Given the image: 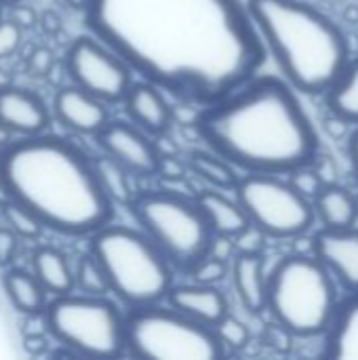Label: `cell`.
<instances>
[{"label": "cell", "mask_w": 358, "mask_h": 360, "mask_svg": "<svg viewBox=\"0 0 358 360\" xmlns=\"http://www.w3.org/2000/svg\"><path fill=\"white\" fill-rule=\"evenodd\" d=\"M84 23L139 78L196 108L230 95L268 59L243 0H89Z\"/></svg>", "instance_id": "1"}, {"label": "cell", "mask_w": 358, "mask_h": 360, "mask_svg": "<svg viewBox=\"0 0 358 360\" xmlns=\"http://www.w3.org/2000/svg\"><path fill=\"white\" fill-rule=\"evenodd\" d=\"M192 129L243 173L289 175L321 154L319 131L298 91L274 74H255L230 95L198 108Z\"/></svg>", "instance_id": "2"}, {"label": "cell", "mask_w": 358, "mask_h": 360, "mask_svg": "<svg viewBox=\"0 0 358 360\" xmlns=\"http://www.w3.org/2000/svg\"><path fill=\"white\" fill-rule=\"evenodd\" d=\"M11 198L30 209L46 230L91 236L114 219V202L103 192L93 158L55 135L11 141L0 160Z\"/></svg>", "instance_id": "3"}, {"label": "cell", "mask_w": 358, "mask_h": 360, "mask_svg": "<svg viewBox=\"0 0 358 360\" xmlns=\"http://www.w3.org/2000/svg\"><path fill=\"white\" fill-rule=\"evenodd\" d=\"M268 55L283 78L306 95H325L350 61L340 25L304 0H247Z\"/></svg>", "instance_id": "4"}, {"label": "cell", "mask_w": 358, "mask_h": 360, "mask_svg": "<svg viewBox=\"0 0 358 360\" xmlns=\"http://www.w3.org/2000/svg\"><path fill=\"white\" fill-rule=\"evenodd\" d=\"M338 287L314 253L285 255L268 270L266 312L293 338H323L342 300Z\"/></svg>", "instance_id": "5"}, {"label": "cell", "mask_w": 358, "mask_h": 360, "mask_svg": "<svg viewBox=\"0 0 358 360\" xmlns=\"http://www.w3.org/2000/svg\"><path fill=\"white\" fill-rule=\"evenodd\" d=\"M89 251L101 264L110 293L129 310L167 300L175 268L141 228L108 224L91 234Z\"/></svg>", "instance_id": "6"}, {"label": "cell", "mask_w": 358, "mask_h": 360, "mask_svg": "<svg viewBox=\"0 0 358 360\" xmlns=\"http://www.w3.org/2000/svg\"><path fill=\"white\" fill-rule=\"evenodd\" d=\"M129 209L175 272L188 276L209 255L215 232L196 200L171 190H148L137 192Z\"/></svg>", "instance_id": "7"}, {"label": "cell", "mask_w": 358, "mask_h": 360, "mask_svg": "<svg viewBox=\"0 0 358 360\" xmlns=\"http://www.w3.org/2000/svg\"><path fill=\"white\" fill-rule=\"evenodd\" d=\"M127 354L141 360H217L226 356L213 327L160 304L124 314Z\"/></svg>", "instance_id": "8"}, {"label": "cell", "mask_w": 358, "mask_h": 360, "mask_svg": "<svg viewBox=\"0 0 358 360\" xmlns=\"http://www.w3.org/2000/svg\"><path fill=\"white\" fill-rule=\"evenodd\" d=\"M44 325L46 331L74 354L116 359L127 352L124 314L106 295H59L49 302Z\"/></svg>", "instance_id": "9"}, {"label": "cell", "mask_w": 358, "mask_h": 360, "mask_svg": "<svg viewBox=\"0 0 358 360\" xmlns=\"http://www.w3.org/2000/svg\"><path fill=\"white\" fill-rule=\"evenodd\" d=\"M232 194L247 213L249 224L266 238H298L314 226V202L287 175L245 173Z\"/></svg>", "instance_id": "10"}, {"label": "cell", "mask_w": 358, "mask_h": 360, "mask_svg": "<svg viewBox=\"0 0 358 360\" xmlns=\"http://www.w3.org/2000/svg\"><path fill=\"white\" fill-rule=\"evenodd\" d=\"M65 72L72 84L99 97L108 105L122 103L133 80L129 63L106 42L91 36L76 38L65 53Z\"/></svg>", "instance_id": "11"}, {"label": "cell", "mask_w": 358, "mask_h": 360, "mask_svg": "<svg viewBox=\"0 0 358 360\" xmlns=\"http://www.w3.org/2000/svg\"><path fill=\"white\" fill-rule=\"evenodd\" d=\"M95 139L103 154L118 160L135 177H152L160 173V148L152 141V135L135 127L131 120H108Z\"/></svg>", "instance_id": "12"}, {"label": "cell", "mask_w": 358, "mask_h": 360, "mask_svg": "<svg viewBox=\"0 0 358 360\" xmlns=\"http://www.w3.org/2000/svg\"><path fill=\"white\" fill-rule=\"evenodd\" d=\"M312 253L327 266L346 293H358V228H321L312 238Z\"/></svg>", "instance_id": "13"}, {"label": "cell", "mask_w": 358, "mask_h": 360, "mask_svg": "<svg viewBox=\"0 0 358 360\" xmlns=\"http://www.w3.org/2000/svg\"><path fill=\"white\" fill-rule=\"evenodd\" d=\"M53 114L65 129L78 135H97L110 120L108 103L76 84L57 89Z\"/></svg>", "instance_id": "14"}, {"label": "cell", "mask_w": 358, "mask_h": 360, "mask_svg": "<svg viewBox=\"0 0 358 360\" xmlns=\"http://www.w3.org/2000/svg\"><path fill=\"white\" fill-rule=\"evenodd\" d=\"M0 122L11 135L34 137L49 129L51 112L36 93L8 84L0 89Z\"/></svg>", "instance_id": "15"}, {"label": "cell", "mask_w": 358, "mask_h": 360, "mask_svg": "<svg viewBox=\"0 0 358 360\" xmlns=\"http://www.w3.org/2000/svg\"><path fill=\"white\" fill-rule=\"evenodd\" d=\"M122 103L129 120L152 137L165 135L173 124V110L167 93L143 78L131 84Z\"/></svg>", "instance_id": "16"}, {"label": "cell", "mask_w": 358, "mask_h": 360, "mask_svg": "<svg viewBox=\"0 0 358 360\" xmlns=\"http://www.w3.org/2000/svg\"><path fill=\"white\" fill-rule=\"evenodd\" d=\"M167 304L209 327H215L226 314H230L228 297L219 287L200 285L194 281L188 285H173L167 295Z\"/></svg>", "instance_id": "17"}, {"label": "cell", "mask_w": 358, "mask_h": 360, "mask_svg": "<svg viewBox=\"0 0 358 360\" xmlns=\"http://www.w3.org/2000/svg\"><path fill=\"white\" fill-rule=\"evenodd\" d=\"M230 278H232L234 293L247 312L251 314L266 312L268 270L262 251H238L236 257L232 259Z\"/></svg>", "instance_id": "18"}, {"label": "cell", "mask_w": 358, "mask_h": 360, "mask_svg": "<svg viewBox=\"0 0 358 360\" xmlns=\"http://www.w3.org/2000/svg\"><path fill=\"white\" fill-rule=\"evenodd\" d=\"M323 354L333 360H358V293L340 300L331 327L323 335Z\"/></svg>", "instance_id": "19"}, {"label": "cell", "mask_w": 358, "mask_h": 360, "mask_svg": "<svg viewBox=\"0 0 358 360\" xmlns=\"http://www.w3.org/2000/svg\"><path fill=\"white\" fill-rule=\"evenodd\" d=\"M194 200L200 207V211L205 213V217L215 234L238 238L241 234H245L251 228L249 217L243 211L236 196H228L224 190L207 188V190L198 192Z\"/></svg>", "instance_id": "20"}, {"label": "cell", "mask_w": 358, "mask_h": 360, "mask_svg": "<svg viewBox=\"0 0 358 360\" xmlns=\"http://www.w3.org/2000/svg\"><path fill=\"white\" fill-rule=\"evenodd\" d=\"M314 211L323 228L340 230L357 226L358 221V198L340 184H327L317 194Z\"/></svg>", "instance_id": "21"}, {"label": "cell", "mask_w": 358, "mask_h": 360, "mask_svg": "<svg viewBox=\"0 0 358 360\" xmlns=\"http://www.w3.org/2000/svg\"><path fill=\"white\" fill-rule=\"evenodd\" d=\"M32 272L38 276L49 295L59 297L76 291L74 268L68 257L53 247H38L32 255Z\"/></svg>", "instance_id": "22"}, {"label": "cell", "mask_w": 358, "mask_h": 360, "mask_svg": "<svg viewBox=\"0 0 358 360\" xmlns=\"http://www.w3.org/2000/svg\"><path fill=\"white\" fill-rule=\"evenodd\" d=\"M2 287L11 304L21 312V314H44L49 302H46V289L38 281L34 272L21 270V268H11L2 276Z\"/></svg>", "instance_id": "23"}, {"label": "cell", "mask_w": 358, "mask_h": 360, "mask_svg": "<svg viewBox=\"0 0 358 360\" xmlns=\"http://www.w3.org/2000/svg\"><path fill=\"white\" fill-rule=\"evenodd\" d=\"M186 167L190 173H194L198 179H203L209 188L224 190V192H234L241 175L238 169L219 156L213 150H190L186 158Z\"/></svg>", "instance_id": "24"}, {"label": "cell", "mask_w": 358, "mask_h": 360, "mask_svg": "<svg viewBox=\"0 0 358 360\" xmlns=\"http://www.w3.org/2000/svg\"><path fill=\"white\" fill-rule=\"evenodd\" d=\"M329 114L358 127V57H350L338 80L325 93Z\"/></svg>", "instance_id": "25"}, {"label": "cell", "mask_w": 358, "mask_h": 360, "mask_svg": "<svg viewBox=\"0 0 358 360\" xmlns=\"http://www.w3.org/2000/svg\"><path fill=\"white\" fill-rule=\"evenodd\" d=\"M93 165H95L97 179H99L103 192L112 198V202L129 207L137 196V192L133 188V177L135 175L127 167H122L118 160L108 156V154H101V156L93 158Z\"/></svg>", "instance_id": "26"}, {"label": "cell", "mask_w": 358, "mask_h": 360, "mask_svg": "<svg viewBox=\"0 0 358 360\" xmlns=\"http://www.w3.org/2000/svg\"><path fill=\"white\" fill-rule=\"evenodd\" d=\"M74 281H76L78 293H87V295H108L110 293L108 276L91 251L78 259V264L74 268Z\"/></svg>", "instance_id": "27"}, {"label": "cell", "mask_w": 358, "mask_h": 360, "mask_svg": "<svg viewBox=\"0 0 358 360\" xmlns=\"http://www.w3.org/2000/svg\"><path fill=\"white\" fill-rule=\"evenodd\" d=\"M4 226H8L19 238H27V240L40 238L42 236V230H44V224L30 209H25L23 205H19L15 200H11L6 205Z\"/></svg>", "instance_id": "28"}, {"label": "cell", "mask_w": 358, "mask_h": 360, "mask_svg": "<svg viewBox=\"0 0 358 360\" xmlns=\"http://www.w3.org/2000/svg\"><path fill=\"white\" fill-rule=\"evenodd\" d=\"M213 329H215L219 342L224 344L226 352L228 350H243L251 340L249 327L243 321H238L236 316H232V314H226Z\"/></svg>", "instance_id": "29"}, {"label": "cell", "mask_w": 358, "mask_h": 360, "mask_svg": "<svg viewBox=\"0 0 358 360\" xmlns=\"http://www.w3.org/2000/svg\"><path fill=\"white\" fill-rule=\"evenodd\" d=\"M230 268H232L230 262H224V259H217V257L207 255V257H205L188 276H190L194 283L217 287L219 283H224V281L230 276Z\"/></svg>", "instance_id": "30"}, {"label": "cell", "mask_w": 358, "mask_h": 360, "mask_svg": "<svg viewBox=\"0 0 358 360\" xmlns=\"http://www.w3.org/2000/svg\"><path fill=\"white\" fill-rule=\"evenodd\" d=\"M289 179H291V184L304 194V196H308L310 200H314L317 198V194L323 190V186H325V181L321 179V175L317 173V169L312 167V165H308V167H302V169H298V171H293V173H289L287 175Z\"/></svg>", "instance_id": "31"}, {"label": "cell", "mask_w": 358, "mask_h": 360, "mask_svg": "<svg viewBox=\"0 0 358 360\" xmlns=\"http://www.w3.org/2000/svg\"><path fill=\"white\" fill-rule=\"evenodd\" d=\"M23 42V30L8 17L0 19V59L13 57Z\"/></svg>", "instance_id": "32"}, {"label": "cell", "mask_w": 358, "mask_h": 360, "mask_svg": "<svg viewBox=\"0 0 358 360\" xmlns=\"http://www.w3.org/2000/svg\"><path fill=\"white\" fill-rule=\"evenodd\" d=\"M55 68V55L51 49L46 46H36L30 57H27V63H25V70L30 72V76H36V78H46Z\"/></svg>", "instance_id": "33"}, {"label": "cell", "mask_w": 358, "mask_h": 360, "mask_svg": "<svg viewBox=\"0 0 358 360\" xmlns=\"http://www.w3.org/2000/svg\"><path fill=\"white\" fill-rule=\"evenodd\" d=\"M19 251V236L8 228L0 224V268H6L13 264Z\"/></svg>", "instance_id": "34"}, {"label": "cell", "mask_w": 358, "mask_h": 360, "mask_svg": "<svg viewBox=\"0 0 358 360\" xmlns=\"http://www.w3.org/2000/svg\"><path fill=\"white\" fill-rule=\"evenodd\" d=\"M6 17L17 23L21 30H32L36 23H38V15L32 6L27 4H21V2H15V4H8V13Z\"/></svg>", "instance_id": "35"}, {"label": "cell", "mask_w": 358, "mask_h": 360, "mask_svg": "<svg viewBox=\"0 0 358 360\" xmlns=\"http://www.w3.org/2000/svg\"><path fill=\"white\" fill-rule=\"evenodd\" d=\"M23 348H25V352H30V354H40V352H44L46 350V340H44V333H27L25 335V340H23Z\"/></svg>", "instance_id": "36"}, {"label": "cell", "mask_w": 358, "mask_h": 360, "mask_svg": "<svg viewBox=\"0 0 358 360\" xmlns=\"http://www.w3.org/2000/svg\"><path fill=\"white\" fill-rule=\"evenodd\" d=\"M348 160H350V169L358 184V127H354V131L348 137Z\"/></svg>", "instance_id": "37"}, {"label": "cell", "mask_w": 358, "mask_h": 360, "mask_svg": "<svg viewBox=\"0 0 358 360\" xmlns=\"http://www.w3.org/2000/svg\"><path fill=\"white\" fill-rule=\"evenodd\" d=\"M40 25L46 34H57L59 27H61V19L53 13V11H44L42 19H40Z\"/></svg>", "instance_id": "38"}, {"label": "cell", "mask_w": 358, "mask_h": 360, "mask_svg": "<svg viewBox=\"0 0 358 360\" xmlns=\"http://www.w3.org/2000/svg\"><path fill=\"white\" fill-rule=\"evenodd\" d=\"M13 198H11V192H8V188H6V181H4V177H2V173H0V202H11Z\"/></svg>", "instance_id": "39"}, {"label": "cell", "mask_w": 358, "mask_h": 360, "mask_svg": "<svg viewBox=\"0 0 358 360\" xmlns=\"http://www.w3.org/2000/svg\"><path fill=\"white\" fill-rule=\"evenodd\" d=\"M11 137H13V135L8 133V129L0 122V143H2V146H8V143H11Z\"/></svg>", "instance_id": "40"}, {"label": "cell", "mask_w": 358, "mask_h": 360, "mask_svg": "<svg viewBox=\"0 0 358 360\" xmlns=\"http://www.w3.org/2000/svg\"><path fill=\"white\" fill-rule=\"evenodd\" d=\"M72 8H76V11H84L87 8V4H89V0H65Z\"/></svg>", "instance_id": "41"}, {"label": "cell", "mask_w": 358, "mask_h": 360, "mask_svg": "<svg viewBox=\"0 0 358 360\" xmlns=\"http://www.w3.org/2000/svg\"><path fill=\"white\" fill-rule=\"evenodd\" d=\"M8 84H13V82H11V76L0 68V89H4V86H8Z\"/></svg>", "instance_id": "42"}, {"label": "cell", "mask_w": 358, "mask_h": 360, "mask_svg": "<svg viewBox=\"0 0 358 360\" xmlns=\"http://www.w3.org/2000/svg\"><path fill=\"white\" fill-rule=\"evenodd\" d=\"M8 202H0V224H4V211H6Z\"/></svg>", "instance_id": "43"}, {"label": "cell", "mask_w": 358, "mask_h": 360, "mask_svg": "<svg viewBox=\"0 0 358 360\" xmlns=\"http://www.w3.org/2000/svg\"><path fill=\"white\" fill-rule=\"evenodd\" d=\"M4 6H8V4H15V2H21V0H0Z\"/></svg>", "instance_id": "44"}, {"label": "cell", "mask_w": 358, "mask_h": 360, "mask_svg": "<svg viewBox=\"0 0 358 360\" xmlns=\"http://www.w3.org/2000/svg\"><path fill=\"white\" fill-rule=\"evenodd\" d=\"M4 148H6V146H2V143H0V160H2V154H4Z\"/></svg>", "instance_id": "45"}, {"label": "cell", "mask_w": 358, "mask_h": 360, "mask_svg": "<svg viewBox=\"0 0 358 360\" xmlns=\"http://www.w3.org/2000/svg\"><path fill=\"white\" fill-rule=\"evenodd\" d=\"M2 6H4V4L0 2V19H2Z\"/></svg>", "instance_id": "46"}]
</instances>
